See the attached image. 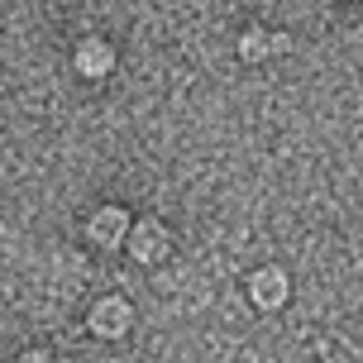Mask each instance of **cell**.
Wrapping results in <instances>:
<instances>
[{
  "instance_id": "cell-1",
  "label": "cell",
  "mask_w": 363,
  "mask_h": 363,
  "mask_svg": "<svg viewBox=\"0 0 363 363\" xmlns=\"http://www.w3.org/2000/svg\"><path fill=\"white\" fill-rule=\"evenodd\" d=\"M163 249H167V235H163V225H158V220H148V225H139V230H134V258L153 263Z\"/></svg>"
},
{
  "instance_id": "cell-6",
  "label": "cell",
  "mask_w": 363,
  "mask_h": 363,
  "mask_svg": "<svg viewBox=\"0 0 363 363\" xmlns=\"http://www.w3.org/2000/svg\"><path fill=\"white\" fill-rule=\"evenodd\" d=\"M282 43H287V38L272 43V38H263V34H249L244 38V57H268V48H282Z\"/></svg>"
},
{
  "instance_id": "cell-4",
  "label": "cell",
  "mask_w": 363,
  "mask_h": 363,
  "mask_svg": "<svg viewBox=\"0 0 363 363\" xmlns=\"http://www.w3.org/2000/svg\"><path fill=\"white\" fill-rule=\"evenodd\" d=\"M125 320H129L125 301H101V306H96V330H101V335H120Z\"/></svg>"
},
{
  "instance_id": "cell-3",
  "label": "cell",
  "mask_w": 363,
  "mask_h": 363,
  "mask_svg": "<svg viewBox=\"0 0 363 363\" xmlns=\"http://www.w3.org/2000/svg\"><path fill=\"white\" fill-rule=\"evenodd\" d=\"M254 296H258V306H277V301H282V296H287V277H282V272H258L254 277Z\"/></svg>"
},
{
  "instance_id": "cell-5",
  "label": "cell",
  "mask_w": 363,
  "mask_h": 363,
  "mask_svg": "<svg viewBox=\"0 0 363 363\" xmlns=\"http://www.w3.org/2000/svg\"><path fill=\"white\" fill-rule=\"evenodd\" d=\"M77 67H82V72H106V67H110V48H106V43H82Z\"/></svg>"
},
{
  "instance_id": "cell-2",
  "label": "cell",
  "mask_w": 363,
  "mask_h": 363,
  "mask_svg": "<svg viewBox=\"0 0 363 363\" xmlns=\"http://www.w3.org/2000/svg\"><path fill=\"white\" fill-rule=\"evenodd\" d=\"M91 239H96V244H120V239H125V211L106 206L101 216L91 220Z\"/></svg>"
}]
</instances>
